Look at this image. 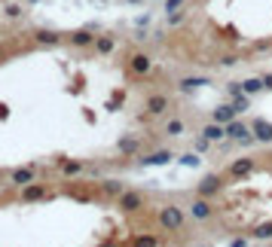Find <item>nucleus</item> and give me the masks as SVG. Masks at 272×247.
Segmentation results:
<instances>
[{"label": "nucleus", "mask_w": 272, "mask_h": 247, "mask_svg": "<svg viewBox=\"0 0 272 247\" xmlns=\"http://www.w3.org/2000/svg\"><path fill=\"white\" fill-rule=\"evenodd\" d=\"M171 110V101H168V95H147V101H144V116L147 119H153V116H165Z\"/></svg>", "instance_id": "nucleus-5"}, {"label": "nucleus", "mask_w": 272, "mask_h": 247, "mask_svg": "<svg viewBox=\"0 0 272 247\" xmlns=\"http://www.w3.org/2000/svg\"><path fill=\"white\" fill-rule=\"evenodd\" d=\"M199 134H202V138H208L211 144H220V141L227 138V125H220V122H214V119H211V122H208Z\"/></svg>", "instance_id": "nucleus-16"}, {"label": "nucleus", "mask_w": 272, "mask_h": 247, "mask_svg": "<svg viewBox=\"0 0 272 247\" xmlns=\"http://www.w3.org/2000/svg\"><path fill=\"white\" fill-rule=\"evenodd\" d=\"M202 86H211V79H208V76H181V79H178V89H181L184 95H190V92H196V89H202Z\"/></svg>", "instance_id": "nucleus-14"}, {"label": "nucleus", "mask_w": 272, "mask_h": 247, "mask_svg": "<svg viewBox=\"0 0 272 247\" xmlns=\"http://www.w3.org/2000/svg\"><path fill=\"white\" fill-rule=\"evenodd\" d=\"M254 238H272V223H266V226H260V229L254 232Z\"/></svg>", "instance_id": "nucleus-28"}, {"label": "nucleus", "mask_w": 272, "mask_h": 247, "mask_svg": "<svg viewBox=\"0 0 272 247\" xmlns=\"http://www.w3.org/2000/svg\"><path fill=\"white\" fill-rule=\"evenodd\" d=\"M171 159H175V153H171V150H156V153L144 156V159H141V165H144V168H156V165H168Z\"/></svg>", "instance_id": "nucleus-15"}, {"label": "nucleus", "mask_w": 272, "mask_h": 247, "mask_svg": "<svg viewBox=\"0 0 272 247\" xmlns=\"http://www.w3.org/2000/svg\"><path fill=\"white\" fill-rule=\"evenodd\" d=\"M236 116H239V113H236V107H233V104H220V107L211 113V119H214V122H220V125H230Z\"/></svg>", "instance_id": "nucleus-19"}, {"label": "nucleus", "mask_w": 272, "mask_h": 247, "mask_svg": "<svg viewBox=\"0 0 272 247\" xmlns=\"http://www.w3.org/2000/svg\"><path fill=\"white\" fill-rule=\"evenodd\" d=\"M220 189H224V174H205L196 183V196H205V199H214Z\"/></svg>", "instance_id": "nucleus-7"}, {"label": "nucleus", "mask_w": 272, "mask_h": 247, "mask_svg": "<svg viewBox=\"0 0 272 247\" xmlns=\"http://www.w3.org/2000/svg\"><path fill=\"white\" fill-rule=\"evenodd\" d=\"M178 162H181L184 168H199V165H202V159H199V150H190V153H184Z\"/></svg>", "instance_id": "nucleus-24"}, {"label": "nucleus", "mask_w": 272, "mask_h": 247, "mask_svg": "<svg viewBox=\"0 0 272 247\" xmlns=\"http://www.w3.org/2000/svg\"><path fill=\"white\" fill-rule=\"evenodd\" d=\"M52 193L46 189V183H28V186H21V193H18V202H24V205H34V202H46Z\"/></svg>", "instance_id": "nucleus-8"}, {"label": "nucleus", "mask_w": 272, "mask_h": 247, "mask_svg": "<svg viewBox=\"0 0 272 247\" xmlns=\"http://www.w3.org/2000/svg\"><path fill=\"white\" fill-rule=\"evenodd\" d=\"M242 61V55H236V52H230V55H224V58H217V67H236Z\"/></svg>", "instance_id": "nucleus-27"}, {"label": "nucleus", "mask_w": 272, "mask_h": 247, "mask_svg": "<svg viewBox=\"0 0 272 247\" xmlns=\"http://www.w3.org/2000/svg\"><path fill=\"white\" fill-rule=\"evenodd\" d=\"M187 211L181 208V205H175V202H168V205H162L159 208V214H156V223L165 229V232H184V226H187Z\"/></svg>", "instance_id": "nucleus-1"}, {"label": "nucleus", "mask_w": 272, "mask_h": 247, "mask_svg": "<svg viewBox=\"0 0 272 247\" xmlns=\"http://www.w3.org/2000/svg\"><path fill=\"white\" fill-rule=\"evenodd\" d=\"M187 214H190L196 223H208V220L217 214V208H214V199H205V196H193V202L187 205Z\"/></svg>", "instance_id": "nucleus-2"}, {"label": "nucleus", "mask_w": 272, "mask_h": 247, "mask_svg": "<svg viewBox=\"0 0 272 247\" xmlns=\"http://www.w3.org/2000/svg\"><path fill=\"white\" fill-rule=\"evenodd\" d=\"M233 107H236V113H245L248 107H251V95H233Z\"/></svg>", "instance_id": "nucleus-26"}, {"label": "nucleus", "mask_w": 272, "mask_h": 247, "mask_svg": "<svg viewBox=\"0 0 272 247\" xmlns=\"http://www.w3.org/2000/svg\"><path fill=\"white\" fill-rule=\"evenodd\" d=\"M34 177H37V171H34V168H12V171H9V183H12V186H18V189H21V186H28V183H34Z\"/></svg>", "instance_id": "nucleus-12"}, {"label": "nucleus", "mask_w": 272, "mask_h": 247, "mask_svg": "<svg viewBox=\"0 0 272 247\" xmlns=\"http://www.w3.org/2000/svg\"><path fill=\"white\" fill-rule=\"evenodd\" d=\"M251 171H254V156H245V159H236V162L230 165V171H227V174L239 180V177H248Z\"/></svg>", "instance_id": "nucleus-11"}, {"label": "nucleus", "mask_w": 272, "mask_h": 247, "mask_svg": "<svg viewBox=\"0 0 272 247\" xmlns=\"http://www.w3.org/2000/svg\"><path fill=\"white\" fill-rule=\"evenodd\" d=\"M64 40H67V37L58 34V31H37V34H34V43H37V46H49V49L58 46V43H64Z\"/></svg>", "instance_id": "nucleus-13"}, {"label": "nucleus", "mask_w": 272, "mask_h": 247, "mask_svg": "<svg viewBox=\"0 0 272 247\" xmlns=\"http://www.w3.org/2000/svg\"><path fill=\"white\" fill-rule=\"evenodd\" d=\"M92 49H95V55H110V52L116 49V37H110V34H98Z\"/></svg>", "instance_id": "nucleus-17"}, {"label": "nucleus", "mask_w": 272, "mask_h": 247, "mask_svg": "<svg viewBox=\"0 0 272 247\" xmlns=\"http://www.w3.org/2000/svg\"><path fill=\"white\" fill-rule=\"evenodd\" d=\"M187 0H165V12H171V9H181Z\"/></svg>", "instance_id": "nucleus-31"}, {"label": "nucleus", "mask_w": 272, "mask_h": 247, "mask_svg": "<svg viewBox=\"0 0 272 247\" xmlns=\"http://www.w3.org/2000/svg\"><path fill=\"white\" fill-rule=\"evenodd\" d=\"M184 18H187V9H184V6H181V9H171V12H165V24H168V28L181 24Z\"/></svg>", "instance_id": "nucleus-25"}, {"label": "nucleus", "mask_w": 272, "mask_h": 247, "mask_svg": "<svg viewBox=\"0 0 272 247\" xmlns=\"http://www.w3.org/2000/svg\"><path fill=\"white\" fill-rule=\"evenodd\" d=\"M95 37H98L95 28H80V31L67 34V43H70L73 49H89V46H95Z\"/></svg>", "instance_id": "nucleus-9"}, {"label": "nucleus", "mask_w": 272, "mask_h": 247, "mask_svg": "<svg viewBox=\"0 0 272 247\" xmlns=\"http://www.w3.org/2000/svg\"><path fill=\"white\" fill-rule=\"evenodd\" d=\"M260 79H263V86H266V89H272V73H263Z\"/></svg>", "instance_id": "nucleus-32"}, {"label": "nucleus", "mask_w": 272, "mask_h": 247, "mask_svg": "<svg viewBox=\"0 0 272 247\" xmlns=\"http://www.w3.org/2000/svg\"><path fill=\"white\" fill-rule=\"evenodd\" d=\"M58 168H61L67 177H73V174H83V171H86V162H83V159H58Z\"/></svg>", "instance_id": "nucleus-20"}, {"label": "nucleus", "mask_w": 272, "mask_h": 247, "mask_svg": "<svg viewBox=\"0 0 272 247\" xmlns=\"http://www.w3.org/2000/svg\"><path fill=\"white\" fill-rule=\"evenodd\" d=\"M184 131H187V122H184V119L171 116V119L165 122V134H168V138H184Z\"/></svg>", "instance_id": "nucleus-21"}, {"label": "nucleus", "mask_w": 272, "mask_h": 247, "mask_svg": "<svg viewBox=\"0 0 272 247\" xmlns=\"http://www.w3.org/2000/svg\"><path fill=\"white\" fill-rule=\"evenodd\" d=\"M116 150H119V153H126V156L138 153V138H119V141H116Z\"/></svg>", "instance_id": "nucleus-23"}, {"label": "nucleus", "mask_w": 272, "mask_h": 247, "mask_svg": "<svg viewBox=\"0 0 272 247\" xmlns=\"http://www.w3.org/2000/svg\"><path fill=\"white\" fill-rule=\"evenodd\" d=\"M18 15H21V6L9 3V6H6V18H18Z\"/></svg>", "instance_id": "nucleus-29"}, {"label": "nucleus", "mask_w": 272, "mask_h": 247, "mask_svg": "<svg viewBox=\"0 0 272 247\" xmlns=\"http://www.w3.org/2000/svg\"><path fill=\"white\" fill-rule=\"evenodd\" d=\"M126 67H129V73H132L135 79H144V76L153 73V58H150L147 52H132L129 61H126Z\"/></svg>", "instance_id": "nucleus-3"}, {"label": "nucleus", "mask_w": 272, "mask_h": 247, "mask_svg": "<svg viewBox=\"0 0 272 247\" xmlns=\"http://www.w3.org/2000/svg\"><path fill=\"white\" fill-rule=\"evenodd\" d=\"M227 138H230V141H236V144H245V147L257 141V138H254V128H251V125H245V122H239V119H233V122L227 125Z\"/></svg>", "instance_id": "nucleus-6"}, {"label": "nucleus", "mask_w": 272, "mask_h": 247, "mask_svg": "<svg viewBox=\"0 0 272 247\" xmlns=\"http://www.w3.org/2000/svg\"><path fill=\"white\" fill-rule=\"evenodd\" d=\"M98 189H101V196H107V199H119L129 186H126L122 180H116V177H107V180L98 183Z\"/></svg>", "instance_id": "nucleus-10"}, {"label": "nucleus", "mask_w": 272, "mask_h": 247, "mask_svg": "<svg viewBox=\"0 0 272 247\" xmlns=\"http://www.w3.org/2000/svg\"><path fill=\"white\" fill-rule=\"evenodd\" d=\"M263 89H266V86H263V79H260V76H251V79H242V92H245V95H251V98H254V95H260Z\"/></svg>", "instance_id": "nucleus-22"}, {"label": "nucleus", "mask_w": 272, "mask_h": 247, "mask_svg": "<svg viewBox=\"0 0 272 247\" xmlns=\"http://www.w3.org/2000/svg\"><path fill=\"white\" fill-rule=\"evenodd\" d=\"M251 128H254V138H257L260 144H272V122H266V119H254Z\"/></svg>", "instance_id": "nucleus-18"}, {"label": "nucleus", "mask_w": 272, "mask_h": 247, "mask_svg": "<svg viewBox=\"0 0 272 247\" xmlns=\"http://www.w3.org/2000/svg\"><path fill=\"white\" fill-rule=\"evenodd\" d=\"M144 205H147V196H144L141 189H126V193L116 199V208H119L122 214H138V211H144Z\"/></svg>", "instance_id": "nucleus-4"}, {"label": "nucleus", "mask_w": 272, "mask_h": 247, "mask_svg": "<svg viewBox=\"0 0 272 247\" xmlns=\"http://www.w3.org/2000/svg\"><path fill=\"white\" fill-rule=\"evenodd\" d=\"M135 244H159V238L156 235H141V238H135Z\"/></svg>", "instance_id": "nucleus-30"}]
</instances>
